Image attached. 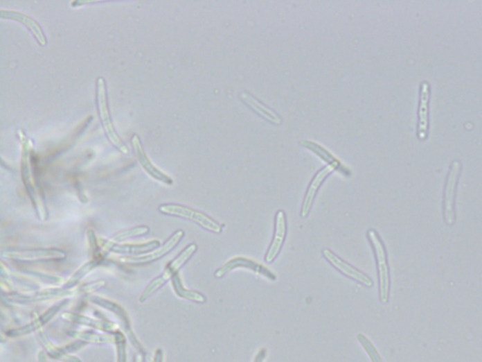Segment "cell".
Masks as SVG:
<instances>
[{
  "label": "cell",
  "mask_w": 482,
  "mask_h": 362,
  "mask_svg": "<svg viewBox=\"0 0 482 362\" xmlns=\"http://www.w3.org/2000/svg\"><path fill=\"white\" fill-rule=\"evenodd\" d=\"M105 285H106V282L104 280H98V282L73 288H43V290L34 291V292L30 293H9L5 298L10 303L28 305V304L41 303V302L44 301H60L74 298V296L91 295V293L98 292V290L105 287Z\"/></svg>",
  "instance_id": "1"
},
{
  "label": "cell",
  "mask_w": 482,
  "mask_h": 362,
  "mask_svg": "<svg viewBox=\"0 0 482 362\" xmlns=\"http://www.w3.org/2000/svg\"><path fill=\"white\" fill-rule=\"evenodd\" d=\"M18 137L22 144V160H21V173L26 190L37 214L39 219L44 221L48 218V212L44 202V195L36 181L34 175L33 164H31V155H33V143L26 136L22 130L17 131Z\"/></svg>",
  "instance_id": "2"
},
{
  "label": "cell",
  "mask_w": 482,
  "mask_h": 362,
  "mask_svg": "<svg viewBox=\"0 0 482 362\" xmlns=\"http://www.w3.org/2000/svg\"><path fill=\"white\" fill-rule=\"evenodd\" d=\"M197 245L193 243L188 245L180 254H178V255L175 257V259H172V261L168 264L164 272L162 273L159 277H156L153 282L149 283L145 290L141 293L140 298H139L140 303H144V302L148 301V299L151 298V295H153L157 291L163 287L168 282L174 279L175 275L178 274V272H179V270L190 261L191 257L195 255V252L197 251Z\"/></svg>",
  "instance_id": "3"
},
{
  "label": "cell",
  "mask_w": 482,
  "mask_h": 362,
  "mask_svg": "<svg viewBox=\"0 0 482 362\" xmlns=\"http://www.w3.org/2000/svg\"><path fill=\"white\" fill-rule=\"evenodd\" d=\"M96 105H98L99 118H100L101 124L103 126L107 139L122 153L127 154V146H125L124 141L117 135L114 123H112L111 112H109V102H107L106 80L102 77H99L96 80Z\"/></svg>",
  "instance_id": "4"
},
{
  "label": "cell",
  "mask_w": 482,
  "mask_h": 362,
  "mask_svg": "<svg viewBox=\"0 0 482 362\" xmlns=\"http://www.w3.org/2000/svg\"><path fill=\"white\" fill-rule=\"evenodd\" d=\"M368 238L372 248H373L377 261V268H378L379 275L380 298H381L382 303H387L389 300L390 275L386 251H385L382 239L380 238L378 233H377L375 230H369L368 232Z\"/></svg>",
  "instance_id": "5"
},
{
  "label": "cell",
  "mask_w": 482,
  "mask_h": 362,
  "mask_svg": "<svg viewBox=\"0 0 482 362\" xmlns=\"http://www.w3.org/2000/svg\"><path fill=\"white\" fill-rule=\"evenodd\" d=\"M1 257L17 261H59L66 259V252L57 248L3 249Z\"/></svg>",
  "instance_id": "6"
},
{
  "label": "cell",
  "mask_w": 482,
  "mask_h": 362,
  "mask_svg": "<svg viewBox=\"0 0 482 362\" xmlns=\"http://www.w3.org/2000/svg\"><path fill=\"white\" fill-rule=\"evenodd\" d=\"M89 301L94 304V305L100 307V308L107 309V311L114 313V316L117 317V319L122 322L123 329H124L133 347H134L139 353H145L143 346L141 345L140 341L138 340L137 336H136L134 333V330H133L130 314H128L127 309H125L124 307L120 306L117 302L111 300V299L102 298V296L98 295L90 296V298H89Z\"/></svg>",
  "instance_id": "7"
},
{
  "label": "cell",
  "mask_w": 482,
  "mask_h": 362,
  "mask_svg": "<svg viewBox=\"0 0 482 362\" xmlns=\"http://www.w3.org/2000/svg\"><path fill=\"white\" fill-rule=\"evenodd\" d=\"M159 212L162 214L169 215V216L179 217L190 220L208 230V232L221 233L222 232V225L218 224L213 219L203 214V212L195 211V209L188 208V207L182 206L177 204H163L159 207Z\"/></svg>",
  "instance_id": "8"
},
{
  "label": "cell",
  "mask_w": 482,
  "mask_h": 362,
  "mask_svg": "<svg viewBox=\"0 0 482 362\" xmlns=\"http://www.w3.org/2000/svg\"><path fill=\"white\" fill-rule=\"evenodd\" d=\"M98 245L101 250L107 253L118 254L124 256H141L150 253L154 249L161 246V243L158 240L148 241L145 243H139V245H127V243H114L111 240L98 239Z\"/></svg>",
  "instance_id": "9"
},
{
  "label": "cell",
  "mask_w": 482,
  "mask_h": 362,
  "mask_svg": "<svg viewBox=\"0 0 482 362\" xmlns=\"http://www.w3.org/2000/svg\"><path fill=\"white\" fill-rule=\"evenodd\" d=\"M185 232L183 230H177L170 237L163 245L159 246V248L154 249L150 253L141 256H130L125 257L120 259V261L127 262V264H148L159 261V259L163 258L168 254L171 253L172 250L178 245V243L184 238Z\"/></svg>",
  "instance_id": "10"
},
{
  "label": "cell",
  "mask_w": 482,
  "mask_h": 362,
  "mask_svg": "<svg viewBox=\"0 0 482 362\" xmlns=\"http://www.w3.org/2000/svg\"><path fill=\"white\" fill-rule=\"evenodd\" d=\"M68 304H69V300H68V299H64V300L57 302V303L54 304L53 306L51 307V308L47 309L46 312H44L43 314H41L37 318L33 320V321L23 325V327H17V329H10L9 331H7L8 337H22V336L38 331L44 325L48 324V322H51L62 309H64Z\"/></svg>",
  "instance_id": "11"
},
{
  "label": "cell",
  "mask_w": 482,
  "mask_h": 362,
  "mask_svg": "<svg viewBox=\"0 0 482 362\" xmlns=\"http://www.w3.org/2000/svg\"><path fill=\"white\" fill-rule=\"evenodd\" d=\"M461 173V162L454 161L450 166L449 177L445 184L444 209L445 219L447 225H452L455 222L454 200L456 186Z\"/></svg>",
  "instance_id": "12"
},
{
  "label": "cell",
  "mask_w": 482,
  "mask_h": 362,
  "mask_svg": "<svg viewBox=\"0 0 482 362\" xmlns=\"http://www.w3.org/2000/svg\"><path fill=\"white\" fill-rule=\"evenodd\" d=\"M237 268L251 270V271L255 272L256 274L264 275L265 277L271 280V282H275L277 279L276 275H275L274 272H271V270L266 268L263 265L259 264L258 262L242 258V257H238V258H234L228 261L224 266H222L221 268L215 272V277H217V279H222V277L226 275L228 273Z\"/></svg>",
  "instance_id": "13"
},
{
  "label": "cell",
  "mask_w": 482,
  "mask_h": 362,
  "mask_svg": "<svg viewBox=\"0 0 482 362\" xmlns=\"http://www.w3.org/2000/svg\"><path fill=\"white\" fill-rule=\"evenodd\" d=\"M322 255H323L324 258L332 264V266L339 270V271L341 273V274L346 275V277L355 280L356 282L360 283V284L366 286V287L371 288L373 286V282H372L371 277L364 274V273L359 271L358 269L348 264V262L343 261L339 256L335 255L334 252L325 248L322 250Z\"/></svg>",
  "instance_id": "14"
},
{
  "label": "cell",
  "mask_w": 482,
  "mask_h": 362,
  "mask_svg": "<svg viewBox=\"0 0 482 362\" xmlns=\"http://www.w3.org/2000/svg\"><path fill=\"white\" fill-rule=\"evenodd\" d=\"M62 318L65 321L72 322V324L84 325V327H91V329L102 332H107L109 334H115V333L120 331L119 325L115 324L114 322L91 318V317L74 313V312L65 311L62 314Z\"/></svg>",
  "instance_id": "15"
},
{
  "label": "cell",
  "mask_w": 482,
  "mask_h": 362,
  "mask_svg": "<svg viewBox=\"0 0 482 362\" xmlns=\"http://www.w3.org/2000/svg\"><path fill=\"white\" fill-rule=\"evenodd\" d=\"M131 144H132L133 150L135 152L136 157H137L139 162H140L141 166L145 170L146 173L154 180L159 181V182L164 183L166 185L174 184V180L169 175L164 174L161 172L159 168L154 166L148 157L146 156L145 152L143 148V144L140 138L137 135H134L131 138Z\"/></svg>",
  "instance_id": "16"
},
{
  "label": "cell",
  "mask_w": 482,
  "mask_h": 362,
  "mask_svg": "<svg viewBox=\"0 0 482 362\" xmlns=\"http://www.w3.org/2000/svg\"><path fill=\"white\" fill-rule=\"evenodd\" d=\"M287 217H285V212L278 211L275 216V230L274 236L272 239L271 246H269L265 261L271 264L275 259L278 257L280 252L282 250L284 245L285 237H287Z\"/></svg>",
  "instance_id": "17"
},
{
  "label": "cell",
  "mask_w": 482,
  "mask_h": 362,
  "mask_svg": "<svg viewBox=\"0 0 482 362\" xmlns=\"http://www.w3.org/2000/svg\"><path fill=\"white\" fill-rule=\"evenodd\" d=\"M0 17L2 19H9L17 21V22L22 23L26 27L31 31L33 34L34 37L37 40L38 43L41 44L42 46H46L47 41L46 35H44L43 30H42L41 26L39 25L37 21L33 19V18L28 17V15L22 14V12H15V10H0Z\"/></svg>",
  "instance_id": "18"
},
{
  "label": "cell",
  "mask_w": 482,
  "mask_h": 362,
  "mask_svg": "<svg viewBox=\"0 0 482 362\" xmlns=\"http://www.w3.org/2000/svg\"><path fill=\"white\" fill-rule=\"evenodd\" d=\"M334 170H335L334 168L331 166V165H327L321 171L316 173L315 178L312 180L307 191H306L303 207H301V216L303 217V218L307 216L311 211L312 205H313L314 199H315L316 193H318L319 186L323 183L325 178L328 177Z\"/></svg>",
  "instance_id": "19"
},
{
  "label": "cell",
  "mask_w": 482,
  "mask_h": 362,
  "mask_svg": "<svg viewBox=\"0 0 482 362\" xmlns=\"http://www.w3.org/2000/svg\"><path fill=\"white\" fill-rule=\"evenodd\" d=\"M240 101L244 102L246 105H248L250 109L255 111L256 114L260 115L264 119L269 121V122L274 125L282 124L283 120L281 117H280L278 114H276L274 110H271V107L266 106V105L262 103L261 101H259L253 94H249L248 92L243 91L240 94Z\"/></svg>",
  "instance_id": "20"
},
{
  "label": "cell",
  "mask_w": 482,
  "mask_h": 362,
  "mask_svg": "<svg viewBox=\"0 0 482 362\" xmlns=\"http://www.w3.org/2000/svg\"><path fill=\"white\" fill-rule=\"evenodd\" d=\"M431 96V86L428 83H422L420 86V101L418 110V138L425 140L429 128V101Z\"/></svg>",
  "instance_id": "21"
},
{
  "label": "cell",
  "mask_w": 482,
  "mask_h": 362,
  "mask_svg": "<svg viewBox=\"0 0 482 362\" xmlns=\"http://www.w3.org/2000/svg\"><path fill=\"white\" fill-rule=\"evenodd\" d=\"M37 337L44 351L51 358L60 362H82L78 356L69 355L64 349L57 347L56 345L51 342V340L48 339V337L44 331H39Z\"/></svg>",
  "instance_id": "22"
},
{
  "label": "cell",
  "mask_w": 482,
  "mask_h": 362,
  "mask_svg": "<svg viewBox=\"0 0 482 362\" xmlns=\"http://www.w3.org/2000/svg\"><path fill=\"white\" fill-rule=\"evenodd\" d=\"M71 337L84 343H93V345H109L116 342L115 334H100L93 331H68Z\"/></svg>",
  "instance_id": "23"
},
{
  "label": "cell",
  "mask_w": 482,
  "mask_h": 362,
  "mask_svg": "<svg viewBox=\"0 0 482 362\" xmlns=\"http://www.w3.org/2000/svg\"><path fill=\"white\" fill-rule=\"evenodd\" d=\"M172 283L175 295H177L178 298L186 299V300L188 301L195 302V303H206V296L202 295L200 293L195 292V291L188 290V288L184 287L179 274L175 275L174 279H172Z\"/></svg>",
  "instance_id": "24"
},
{
  "label": "cell",
  "mask_w": 482,
  "mask_h": 362,
  "mask_svg": "<svg viewBox=\"0 0 482 362\" xmlns=\"http://www.w3.org/2000/svg\"><path fill=\"white\" fill-rule=\"evenodd\" d=\"M101 261L102 259L93 258L91 261L84 264L82 266H80V268L64 282V287H77L78 283H80L86 275L90 274L93 269H96V267L101 264Z\"/></svg>",
  "instance_id": "25"
},
{
  "label": "cell",
  "mask_w": 482,
  "mask_h": 362,
  "mask_svg": "<svg viewBox=\"0 0 482 362\" xmlns=\"http://www.w3.org/2000/svg\"><path fill=\"white\" fill-rule=\"evenodd\" d=\"M301 144L305 146V148L311 149L312 151L315 152L323 161L328 162V165H331L334 169H342V171L344 170L340 162L337 161L329 151H327L326 149L322 148L319 144L308 141H301Z\"/></svg>",
  "instance_id": "26"
},
{
  "label": "cell",
  "mask_w": 482,
  "mask_h": 362,
  "mask_svg": "<svg viewBox=\"0 0 482 362\" xmlns=\"http://www.w3.org/2000/svg\"><path fill=\"white\" fill-rule=\"evenodd\" d=\"M149 232H150V228L146 227V225H140V227L123 230V232L117 233L114 237L109 239V240L114 241V243H120V241H124L128 240V239L141 237V236L148 234Z\"/></svg>",
  "instance_id": "27"
},
{
  "label": "cell",
  "mask_w": 482,
  "mask_h": 362,
  "mask_svg": "<svg viewBox=\"0 0 482 362\" xmlns=\"http://www.w3.org/2000/svg\"><path fill=\"white\" fill-rule=\"evenodd\" d=\"M357 339L359 343H361V345L363 346V348L365 349L366 352L368 353L371 362H382L381 356H380L378 351H377L375 346L373 345V343L369 341L366 336L358 334Z\"/></svg>",
  "instance_id": "28"
},
{
  "label": "cell",
  "mask_w": 482,
  "mask_h": 362,
  "mask_svg": "<svg viewBox=\"0 0 482 362\" xmlns=\"http://www.w3.org/2000/svg\"><path fill=\"white\" fill-rule=\"evenodd\" d=\"M115 338H116L115 345L117 348V362H127V340L124 333L122 331L115 333Z\"/></svg>",
  "instance_id": "29"
},
{
  "label": "cell",
  "mask_w": 482,
  "mask_h": 362,
  "mask_svg": "<svg viewBox=\"0 0 482 362\" xmlns=\"http://www.w3.org/2000/svg\"><path fill=\"white\" fill-rule=\"evenodd\" d=\"M153 362H163V352L161 349H157L154 352Z\"/></svg>",
  "instance_id": "30"
},
{
  "label": "cell",
  "mask_w": 482,
  "mask_h": 362,
  "mask_svg": "<svg viewBox=\"0 0 482 362\" xmlns=\"http://www.w3.org/2000/svg\"><path fill=\"white\" fill-rule=\"evenodd\" d=\"M267 352L266 349H261L258 353L255 359V362H264L265 358H266Z\"/></svg>",
  "instance_id": "31"
},
{
  "label": "cell",
  "mask_w": 482,
  "mask_h": 362,
  "mask_svg": "<svg viewBox=\"0 0 482 362\" xmlns=\"http://www.w3.org/2000/svg\"><path fill=\"white\" fill-rule=\"evenodd\" d=\"M134 362H144L143 354L138 353V355L135 356Z\"/></svg>",
  "instance_id": "32"
},
{
  "label": "cell",
  "mask_w": 482,
  "mask_h": 362,
  "mask_svg": "<svg viewBox=\"0 0 482 362\" xmlns=\"http://www.w3.org/2000/svg\"><path fill=\"white\" fill-rule=\"evenodd\" d=\"M38 362H47L44 352L39 353Z\"/></svg>",
  "instance_id": "33"
}]
</instances>
